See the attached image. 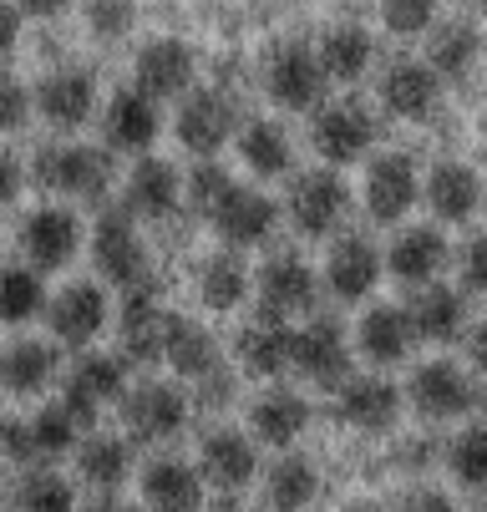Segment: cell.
<instances>
[{"label": "cell", "instance_id": "cell-1", "mask_svg": "<svg viewBox=\"0 0 487 512\" xmlns=\"http://www.w3.org/2000/svg\"><path fill=\"white\" fill-rule=\"evenodd\" d=\"M31 178L46 193H61L72 203H102L112 193V148H92V142H56V148H41L31 163Z\"/></svg>", "mask_w": 487, "mask_h": 512}, {"label": "cell", "instance_id": "cell-2", "mask_svg": "<svg viewBox=\"0 0 487 512\" xmlns=\"http://www.w3.org/2000/svg\"><path fill=\"white\" fill-rule=\"evenodd\" d=\"M92 264H97V274L122 284L127 295H132V289H153V259H148L143 234H137V224H132V213H107L97 224Z\"/></svg>", "mask_w": 487, "mask_h": 512}, {"label": "cell", "instance_id": "cell-3", "mask_svg": "<svg viewBox=\"0 0 487 512\" xmlns=\"http://www.w3.org/2000/svg\"><path fill=\"white\" fill-rule=\"evenodd\" d=\"M290 224L305 234V239H325L345 224V213H351V188H345L340 173L330 168H315V173H300L290 183Z\"/></svg>", "mask_w": 487, "mask_h": 512}, {"label": "cell", "instance_id": "cell-4", "mask_svg": "<svg viewBox=\"0 0 487 512\" xmlns=\"http://www.w3.org/2000/svg\"><path fill=\"white\" fill-rule=\"evenodd\" d=\"M310 142L325 163H356L371 153L376 142V117L366 102H320L315 107V122H310Z\"/></svg>", "mask_w": 487, "mask_h": 512}, {"label": "cell", "instance_id": "cell-5", "mask_svg": "<svg viewBox=\"0 0 487 512\" xmlns=\"http://www.w3.org/2000/svg\"><path fill=\"white\" fill-rule=\"evenodd\" d=\"M325 87H330V77H325V66H320V56L310 46L290 41V46L274 51L269 66H264V92H269L274 107H285V112H315Z\"/></svg>", "mask_w": 487, "mask_h": 512}, {"label": "cell", "instance_id": "cell-6", "mask_svg": "<svg viewBox=\"0 0 487 512\" xmlns=\"http://www.w3.org/2000/svg\"><path fill=\"white\" fill-rule=\"evenodd\" d=\"M178 142L193 153V158H214L224 142L239 132V107L229 92L219 87H203V92H188L178 102V122H173Z\"/></svg>", "mask_w": 487, "mask_h": 512}, {"label": "cell", "instance_id": "cell-7", "mask_svg": "<svg viewBox=\"0 0 487 512\" xmlns=\"http://www.w3.org/2000/svg\"><path fill=\"white\" fill-rule=\"evenodd\" d=\"M188 396L168 381H148L122 396V421H127V436L143 447H158V442H173V436L188 426Z\"/></svg>", "mask_w": 487, "mask_h": 512}, {"label": "cell", "instance_id": "cell-8", "mask_svg": "<svg viewBox=\"0 0 487 512\" xmlns=\"http://www.w3.org/2000/svg\"><path fill=\"white\" fill-rule=\"evenodd\" d=\"M290 371H300L310 386L320 391H340L351 381V340L335 320H310L295 330V355H290Z\"/></svg>", "mask_w": 487, "mask_h": 512}, {"label": "cell", "instance_id": "cell-9", "mask_svg": "<svg viewBox=\"0 0 487 512\" xmlns=\"http://www.w3.org/2000/svg\"><path fill=\"white\" fill-rule=\"evenodd\" d=\"M107 289L92 284V279H77L66 284L56 300H46V325H51V340L56 345H72V350H87L102 330H107Z\"/></svg>", "mask_w": 487, "mask_h": 512}, {"label": "cell", "instance_id": "cell-10", "mask_svg": "<svg viewBox=\"0 0 487 512\" xmlns=\"http://www.w3.org/2000/svg\"><path fill=\"white\" fill-rule=\"evenodd\" d=\"M254 295H259V310H264V315L295 320V315H310V310H315V300H320V274H315L300 254H274V259L254 274Z\"/></svg>", "mask_w": 487, "mask_h": 512}, {"label": "cell", "instance_id": "cell-11", "mask_svg": "<svg viewBox=\"0 0 487 512\" xmlns=\"http://www.w3.org/2000/svg\"><path fill=\"white\" fill-rule=\"evenodd\" d=\"M406 401L427 421H457L477 406V386L457 360H427V365H416V376L406 386Z\"/></svg>", "mask_w": 487, "mask_h": 512}, {"label": "cell", "instance_id": "cell-12", "mask_svg": "<svg viewBox=\"0 0 487 512\" xmlns=\"http://www.w3.org/2000/svg\"><path fill=\"white\" fill-rule=\"evenodd\" d=\"M77 249H82V218L72 208L46 203V208L26 213V224H21V254H26L31 269H41V274L66 269V264L77 259Z\"/></svg>", "mask_w": 487, "mask_h": 512}, {"label": "cell", "instance_id": "cell-13", "mask_svg": "<svg viewBox=\"0 0 487 512\" xmlns=\"http://www.w3.org/2000/svg\"><path fill=\"white\" fill-rule=\"evenodd\" d=\"M127 396V360H117V355H97V350H87V355H77V365L66 371V406H72L87 426L97 421V411L102 406H117Z\"/></svg>", "mask_w": 487, "mask_h": 512}, {"label": "cell", "instance_id": "cell-14", "mask_svg": "<svg viewBox=\"0 0 487 512\" xmlns=\"http://www.w3.org/2000/svg\"><path fill=\"white\" fill-rule=\"evenodd\" d=\"M208 224L219 229V239L229 249H259L274 239V229H280V203L264 198L259 188H229V198L214 208V218Z\"/></svg>", "mask_w": 487, "mask_h": 512}, {"label": "cell", "instance_id": "cell-15", "mask_svg": "<svg viewBox=\"0 0 487 512\" xmlns=\"http://www.w3.org/2000/svg\"><path fill=\"white\" fill-rule=\"evenodd\" d=\"M366 213L376 224H401V218L416 208L422 198V173L406 153H381L371 168H366Z\"/></svg>", "mask_w": 487, "mask_h": 512}, {"label": "cell", "instance_id": "cell-16", "mask_svg": "<svg viewBox=\"0 0 487 512\" xmlns=\"http://www.w3.org/2000/svg\"><path fill=\"white\" fill-rule=\"evenodd\" d=\"M381 274H386V259H381V249L366 234H345L325 254V289L335 300H345V305L366 300L371 289L381 284Z\"/></svg>", "mask_w": 487, "mask_h": 512}, {"label": "cell", "instance_id": "cell-17", "mask_svg": "<svg viewBox=\"0 0 487 512\" xmlns=\"http://www.w3.org/2000/svg\"><path fill=\"white\" fill-rule=\"evenodd\" d=\"M163 102H153L143 87H127V92H112V102L102 107V137L112 153H148L158 142V117Z\"/></svg>", "mask_w": 487, "mask_h": 512}, {"label": "cell", "instance_id": "cell-18", "mask_svg": "<svg viewBox=\"0 0 487 512\" xmlns=\"http://www.w3.org/2000/svg\"><path fill=\"white\" fill-rule=\"evenodd\" d=\"M198 472H203L208 487H219V492H244V487L259 477V452H254V442H249L244 431L219 426V431L203 436Z\"/></svg>", "mask_w": 487, "mask_h": 512}, {"label": "cell", "instance_id": "cell-19", "mask_svg": "<svg viewBox=\"0 0 487 512\" xmlns=\"http://www.w3.org/2000/svg\"><path fill=\"white\" fill-rule=\"evenodd\" d=\"M193 71H198L193 51H188L183 41H173V36L148 41L143 51H137V61H132V77H137V87H143L153 102L188 97V87H193Z\"/></svg>", "mask_w": 487, "mask_h": 512}, {"label": "cell", "instance_id": "cell-20", "mask_svg": "<svg viewBox=\"0 0 487 512\" xmlns=\"http://www.w3.org/2000/svg\"><path fill=\"white\" fill-rule=\"evenodd\" d=\"M437 97H442V77L427 61H391L381 71V107L391 117L427 122L437 112Z\"/></svg>", "mask_w": 487, "mask_h": 512}, {"label": "cell", "instance_id": "cell-21", "mask_svg": "<svg viewBox=\"0 0 487 512\" xmlns=\"http://www.w3.org/2000/svg\"><path fill=\"white\" fill-rule=\"evenodd\" d=\"M234 350H239V365H244L249 376L274 381V376H285V371H290V355H295V330H290V320H280V315H264V310H259V315L239 330Z\"/></svg>", "mask_w": 487, "mask_h": 512}, {"label": "cell", "instance_id": "cell-22", "mask_svg": "<svg viewBox=\"0 0 487 512\" xmlns=\"http://www.w3.org/2000/svg\"><path fill=\"white\" fill-rule=\"evenodd\" d=\"M36 112L56 127V132H82L97 117V82L87 71H51L36 92Z\"/></svg>", "mask_w": 487, "mask_h": 512}, {"label": "cell", "instance_id": "cell-23", "mask_svg": "<svg viewBox=\"0 0 487 512\" xmlns=\"http://www.w3.org/2000/svg\"><path fill=\"white\" fill-rule=\"evenodd\" d=\"M137 487H143V507L148 512H203V472L178 462V457H158L143 467V477H137Z\"/></svg>", "mask_w": 487, "mask_h": 512}, {"label": "cell", "instance_id": "cell-24", "mask_svg": "<svg viewBox=\"0 0 487 512\" xmlns=\"http://www.w3.org/2000/svg\"><path fill=\"white\" fill-rule=\"evenodd\" d=\"M168 320H173V315L158 305L153 289H132L127 305H122V320H117L122 355H127V360H137V365H153V360H163Z\"/></svg>", "mask_w": 487, "mask_h": 512}, {"label": "cell", "instance_id": "cell-25", "mask_svg": "<svg viewBox=\"0 0 487 512\" xmlns=\"http://www.w3.org/2000/svg\"><path fill=\"white\" fill-rule=\"evenodd\" d=\"M127 213L132 218H173L183 208V173L163 158H137V168L127 173Z\"/></svg>", "mask_w": 487, "mask_h": 512}, {"label": "cell", "instance_id": "cell-26", "mask_svg": "<svg viewBox=\"0 0 487 512\" xmlns=\"http://www.w3.org/2000/svg\"><path fill=\"white\" fill-rule=\"evenodd\" d=\"M163 360L173 365V376L183 381H203V376H214L219 365H224V350H219V335L208 330L203 320H188V315H173L168 320V340H163Z\"/></svg>", "mask_w": 487, "mask_h": 512}, {"label": "cell", "instance_id": "cell-27", "mask_svg": "<svg viewBox=\"0 0 487 512\" xmlns=\"http://www.w3.org/2000/svg\"><path fill=\"white\" fill-rule=\"evenodd\" d=\"M249 426H254V436L264 447H295L300 436H305V426H310V401L300 396V391H290V386H269L259 401H254V411H249Z\"/></svg>", "mask_w": 487, "mask_h": 512}, {"label": "cell", "instance_id": "cell-28", "mask_svg": "<svg viewBox=\"0 0 487 512\" xmlns=\"http://www.w3.org/2000/svg\"><path fill=\"white\" fill-rule=\"evenodd\" d=\"M61 371V355L51 340H11L0 350V391L11 396H41Z\"/></svg>", "mask_w": 487, "mask_h": 512}, {"label": "cell", "instance_id": "cell-29", "mask_svg": "<svg viewBox=\"0 0 487 512\" xmlns=\"http://www.w3.org/2000/svg\"><path fill=\"white\" fill-rule=\"evenodd\" d=\"M386 269L406 284V289H422V284H437V274L447 269V239L437 229H406L396 234L391 254H386Z\"/></svg>", "mask_w": 487, "mask_h": 512}, {"label": "cell", "instance_id": "cell-30", "mask_svg": "<svg viewBox=\"0 0 487 512\" xmlns=\"http://www.w3.org/2000/svg\"><path fill=\"white\" fill-rule=\"evenodd\" d=\"M411 340H416L411 315L396 310V305H376L356 325V350L366 355V365H401L406 350H411Z\"/></svg>", "mask_w": 487, "mask_h": 512}, {"label": "cell", "instance_id": "cell-31", "mask_svg": "<svg viewBox=\"0 0 487 512\" xmlns=\"http://www.w3.org/2000/svg\"><path fill=\"white\" fill-rule=\"evenodd\" d=\"M340 416L351 421L356 431H391L401 416V391L381 376H361V381H345L340 386Z\"/></svg>", "mask_w": 487, "mask_h": 512}, {"label": "cell", "instance_id": "cell-32", "mask_svg": "<svg viewBox=\"0 0 487 512\" xmlns=\"http://www.w3.org/2000/svg\"><path fill=\"white\" fill-rule=\"evenodd\" d=\"M249 289H254V274H249L239 249H219V254H208L198 264V300L208 310H219V315L239 310L249 300Z\"/></svg>", "mask_w": 487, "mask_h": 512}, {"label": "cell", "instance_id": "cell-33", "mask_svg": "<svg viewBox=\"0 0 487 512\" xmlns=\"http://www.w3.org/2000/svg\"><path fill=\"white\" fill-rule=\"evenodd\" d=\"M422 198L432 203V213L442 224H467L482 203V178L467 163H437L432 178L422 183Z\"/></svg>", "mask_w": 487, "mask_h": 512}, {"label": "cell", "instance_id": "cell-34", "mask_svg": "<svg viewBox=\"0 0 487 512\" xmlns=\"http://www.w3.org/2000/svg\"><path fill=\"white\" fill-rule=\"evenodd\" d=\"M406 315H411V330L422 340H432V345H447L467 330V300L447 284H422Z\"/></svg>", "mask_w": 487, "mask_h": 512}, {"label": "cell", "instance_id": "cell-35", "mask_svg": "<svg viewBox=\"0 0 487 512\" xmlns=\"http://www.w3.org/2000/svg\"><path fill=\"white\" fill-rule=\"evenodd\" d=\"M315 56H320L330 82L351 87V82H361L366 71L376 66V41L361 26H335V31H325V41L315 46Z\"/></svg>", "mask_w": 487, "mask_h": 512}, {"label": "cell", "instance_id": "cell-36", "mask_svg": "<svg viewBox=\"0 0 487 512\" xmlns=\"http://www.w3.org/2000/svg\"><path fill=\"white\" fill-rule=\"evenodd\" d=\"M239 158L254 178H285L295 173V137L280 122H249L239 132Z\"/></svg>", "mask_w": 487, "mask_h": 512}, {"label": "cell", "instance_id": "cell-37", "mask_svg": "<svg viewBox=\"0 0 487 512\" xmlns=\"http://www.w3.org/2000/svg\"><path fill=\"white\" fill-rule=\"evenodd\" d=\"M77 477L97 492H117L132 477V442H122V436H87V442H77Z\"/></svg>", "mask_w": 487, "mask_h": 512}, {"label": "cell", "instance_id": "cell-38", "mask_svg": "<svg viewBox=\"0 0 487 512\" xmlns=\"http://www.w3.org/2000/svg\"><path fill=\"white\" fill-rule=\"evenodd\" d=\"M482 56V36L472 21H447V26H432V41H427V66L437 71L442 82H462L467 71L477 66Z\"/></svg>", "mask_w": 487, "mask_h": 512}, {"label": "cell", "instance_id": "cell-39", "mask_svg": "<svg viewBox=\"0 0 487 512\" xmlns=\"http://www.w3.org/2000/svg\"><path fill=\"white\" fill-rule=\"evenodd\" d=\"M46 310V284L31 264H0V325H31Z\"/></svg>", "mask_w": 487, "mask_h": 512}, {"label": "cell", "instance_id": "cell-40", "mask_svg": "<svg viewBox=\"0 0 487 512\" xmlns=\"http://www.w3.org/2000/svg\"><path fill=\"white\" fill-rule=\"evenodd\" d=\"M320 492V477L305 457H280L269 472H264V497L274 512H305Z\"/></svg>", "mask_w": 487, "mask_h": 512}, {"label": "cell", "instance_id": "cell-41", "mask_svg": "<svg viewBox=\"0 0 487 512\" xmlns=\"http://www.w3.org/2000/svg\"><path fill=\"white\" fill-rule=\"evenodd\" d=\"M11 512H77V492L56 472H26L11 492Z\"/></svg>", "mask_w": 487, "mask_h": 512}, {"label": "cell", "instance_id": "cell-42", "mask_svg": "<svg viewBox=\"0 0 487 512\" xmlns=\"http://www.w3.org/2000/svg\"><path fill=\"white\" fill-rule=\"evenodd\" d=\"M447 472L467 492H487V426H467L447 447Z\"/></svg>", "mask_w": 487, "mask_h": 512}, {"label": "cell", "instance_id": "cell-43", "mask_svg": "<svg viewBox=\"0 0 487 512\" xmlns=\"http://www.w3.org/2000/svg\"><path fill=\"white\" fill-rule=\"evenodd\" d=\"M229 188H234V178H229L214 158H198V168L183 178V203H188L198 218H214V208L229 198Z\"/></svg>", "mask_w": 487, "mask_h": 512}, {"label": "cell", "instance_id": "cell-44", "mask_svg": "<svg viewBox=\"0 0 487 512\" xmlns=\"http://www.w3.org/2000/svg\"><path fill=\"white\" fill-rule=\"evenodd\" d=\"M381 26L401 41L427 36L437 26V0H381Z\"/></svg>", "mask_w": 487, "mask_h": 512}, {"label": "cell", "instance_id": "cell-45", "mask_svg": "<svg viewBox=\"0 0 487 512\" xmlns=\"http://www.w3.org/2000/svg\"><path fill=\"white\" fill-rule=\"evenodd\" d=\"M132 26H137V6H132V0H87V31L97 41H107V46L127 41Z\"/></svg>", "mask_w": 487, "mask_h": 512}, {"label": "cell", "instance_id": "cell-46", "mask_svg": "<svg viewBox=\"0 0 487 512\" xmlns=\"http://www.w3.org/2000/svg\"><path fill=\"white\" fill-rule=\"evenodd\" d=\"M36 112V97L16 82V77H0V137L6 132H21Z\"/></svg>", "mask_w": 487, "mask_h": 512}, {"label": "cell", "instance_id": "cell-47", "mask_svg": "<svg viewBox=\"0 0 487 512\" xmlns=\"http://www.w3.org/2000/svg\"><path fill=\"white\" fill-rule=\"evenodd\" d=\"M234 391H239L234 371H229V365H219L214 376L198 381V406H203V411H224V406H234Z\"/></svg>", "mask_w": 487, "mask_h": 512}, {"label": "cell", "instance_id": "cell-48", "mask_svg": "<svg viewBox=\"0 0 487 512\" xmlns=\"http://www.w3.org/2000/svg\"><path fill=\"white\" fill-rule=\"evenodd\" d=\"M462 284L472 289V295H487V234H477L462 249Z\"/></svg>", "mask_w": 487, "mask_h": 512}, {"label": "cell", "instance_id": "cell-49", "mask_svg": "<svg viewBox=\"0 0 487 512\" xmlns=\"http://www.w3.org/2000/svg\"><path fill=\"white\" fill-rule=\"evenodd\" d=\"M21 183H26V168H21V158L0 148V208H11V203L21 198Z\"/></svg>", "mask_w": 487, "mask_h": 512}, {"label": "cell", "instance_id": "cell-50", "mask_svg": "<svg viewBox=\"0 0 487 512\" xmlns=\"http://www.w3.org/2000/svg\"><path fill=\"white\" fill-rule=\"evenodd\" d=\"M401 512H457V502H452L442 487H416V492L401 502Z\"/></svg>", "mask_w": 487, "mask_h": 512}, {"label": "cell", "instance_id": "cell-51", "mask_svg": "<svg viewBox=\"0 0 487 512\" xmlns=\"http://www.w3.org/2000/svg\"><path fill=\"white\" fill-rule=\"evenodd\" d=\"M21 41V6H11V0H0V56H11Z\"/></svg>", "mask_w": 487, "mask_h": 512}, {"label": "cell", "instance_id": "cell-52", "mask_svg": "<svg viewBox=\"0 0 487 512\" xmlns=\"http://www.w3.org/2000/svg\"><path fill=\"white\" fill-rule=\"evenodd\" d=\"M16 6L26 11V16H36V21H56V16H66L77 6V0H16Z\"/></svg>", "mask_w": 487, "mask_h": 512}, {"label": "cell", "instance_id": "cell-53", "mask_svg": "<svg viewBox=\"0 0 487 512\" xmlns=\"http://www.w3.org/2000/svg\"><path fill=\"white\" fill-rule=\"evenodd\" d=\"M467 355H472V371L487 381V325H477V330H472V340H467Z\"/></svg>", "mask_w": 487, "mask_h": 512}, {"label": "cell", "instance_id": "cell-54", "mask_svg": "<svg viewBox=\"0 0 487 512\" xmlns=\"http://www.w3.org/2000/svg\"><path fill=\"white\" fill-rule=\"evenodd\" d=\"M203 512H254V507L244 502V492H224L214 507H203Z\"/></svg>", "mask_w": 487, "mask_h": 512}, {"label": "cell", "instance_id": "cell-55", "mask_svg": "<svg viewBox=\"0 0 487 512\" xmlns=\"http://www.w3.org/2000/svg\"><path fill=\"white\" fill-rule=\"evenodd\" d=\"M6 462H11V452H6V442H0V497H6Z\"/></svg>", "mask_w": 487, "mask_h": 512}, {"label": "cell", "instance_id": "cell-56", "mask_svg": "<svg viewBox=\"0 0 487 512\" xmlns=\"http://www.w3.org/2000/svg\"><path fill=\"white\" fill-rule=\"evenodd\" d=\"M97 512H148V507H127V502H107V507H97Z\"/></svg>", "mask_w": 487, "mask_h": 512}, {"label": "cell", "instance_id": "cell-57", "mask_svg": "<svg viewBox=\"0 0 487 512\" xmlns=\"http://www.w3.org/2000/svg\"><path fill=\"white\" fill-rule=\"evenodd\" d=\"M482 6H487V0H482Z\"/></svg>", "mask_w": 487, "mask_h": 512}]
</instances>
